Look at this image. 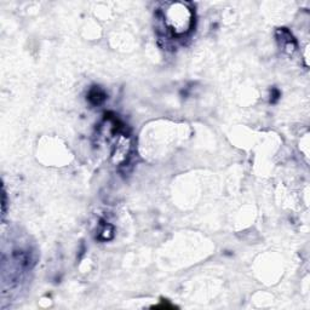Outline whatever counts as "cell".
Masks as SVG:
<instances>
[{
  "label": "cell",
  "instance_id": "obj_3",
  "mask_svg": "<svg viewBox=\"0 0 310 310\" xmlns=\"http://www.w3.org/2000/svg\"><path fill=\"white\" fill-rule=\"evenodd\" d=\"M106 93L100 87H93L88 93V101L92 104H101L106 100Z\"/></svg>",
  "mask_w": 310,
  "mask_h": 310
},
{
  "label": "cell",
  "instance_id": "obj_2",
  "mask_svg": "<svg viewBox=\"0 0 310 310\" xmlns=\"http://www.w3.org/2000/svg\"><path fill=\"white\" fill-rule=\"evenodd\" d=\"M278 34L281 35V38L279 40L281 41V45H282V49L288 54H292V52L297 49V44L296 40L293 39L292 34L288 32L286 28H281V29L278 30Z\"/></svg>",
  "mask_w": 310,
  "mask_h": 310
},
{
  "label": "cell",
  "instance_id": "obj_1",
  "mask_svg": "<svg viewBox=\"0 0 310 310\" xmlns=\"http://www.w3.org/2000/svg\"><path fill=\"white\" fill-rule=\"evenodd\" d=\"M165 25L174 35H184L194 25V14L183 2H170L163 10Z\"/></svg>",
  "mask_w": 310,
  "mask_h": 310
}]
</instances>
